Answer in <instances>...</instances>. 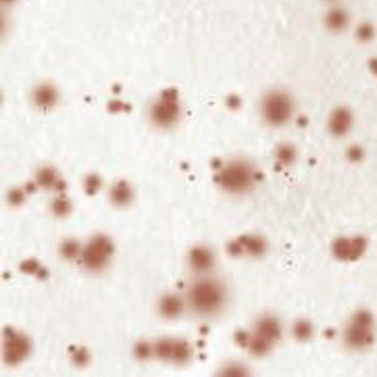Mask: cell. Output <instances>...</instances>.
Returning a JSON list of instances; mask_svg holds the SVG:
<instances>
[{
    "label": "cell",
    "mask_w": 377,
    "mask_h": 377,
    "mask_svg": "<svg viewBox=\"0 0 377 377\" xmlns=\"http://www.w3.org/2000/svg\"><path fill=\"white\" fill-rule=\"evenodd\" d=\"M148 117H150V121H153L155 127L169 129V127H173L180 121V117H182V105H180V100L169 103V100L159 98V100H155L153 105H150Z\"/></svg>",
    "instance_id": "cell-5"
},
{
    "label": "cell",
    "mask_w": 377,
    "mask_h": 377,
    "mask_svg": "<svg viewBox=\"0 0 377 377\" xmlns=\"http://www.w3.org/2000/svg\"><path fill=\"white\" fill-rule=\"evenodd\" d=\"M153 344H155V358L165 360V363H171L175 340H173V338H159V340H155Z\"/></svg>",
    "instance_id": "cell-21"
},
{
    "label": "cell",
    "mask_w": 377,
    "mask_h": 377,
    "mask_svg": "<svg viewBox=\"0 0 377 377\" xmlns=\"http://www.w3.org/2000/svg\"><path fill=\"white\" fill-rule=\"evenodd\" d=\"M296 159H298V153H296V148H294L292 144H279V146L275 148V161L281 163L283 167L294 165Z\"/></svg>",
    "instance_id": "cell-22"
},
{
    "label": "cell",
    "mask_w": 377,
    "mask_h": 377,
    "mask_svg": "<svg viewBox=\"0 0 377 377\" xmlns=\"http://www.w3.org/2000/svg\"><path fill=\"white\" fill-rule=\"evenodd\" d=\"M109 200H111V204L121 206V208H123V206H129L131 200H133V188H131V184L125 182V180L115 182V184L109 188Z\"/></svg>",
    "instance_id": "cell-13"
},
{
    "label": "cell",
    "mask_w": 377,
    "mask_h": 377,
    "mask_svg": "<svg viewBox=\"0 0 377 377\" xmlns=\"http://www.w3.org/2000/svg\"><path fill=\"white\" fill-rule=\"evenodd\" d=\"M223 165H225V161H221V159H213V161H211V167H213L215 171H221Z\"/></svg>",
    "instance_id": "cell-42"
},
{
    "label": "cell",
    "mask_w": 377,
    "mask_h": 377,
    "mask_svg": "<svg viewBox=\"0 0 377 377\" xmlns=\"http://www.w3.org/2000/svg\"><path fill=\"white\" fill-rule=\"evenodd\" d=\"M250 338H252V334H248V332H242V330H238V332L234 334V340H236V344H238V346H242V348H248V344H250Z\"/></svg>",
    "instance_id": "cell-38"
},
{
    "label": "cell",
    "mask_w": 377,
    "mask_h": 377,
    "mask_svg": "<svg viewBox=\"0 0 377 377\" xmlns=\"http://www.w3.org/2000/svg\"><path fill=\"white\" fill-rule=\"evenodd\" d=\"M261 117L271 127H283L294 119V98L286 90H271L261 100Z\"/></svg>",
    "instance_id": "cell-3"
},
{
    "label": "cell",
    "mask_w": 377,
    "mask_h": 377,
    "mask_svg": "<svg viewBox=\"0 0 377 377\" xmlns=\"http://www.w3.org/2000/svg\"><path fill=\"white\" fill-rule=\"evenodd\" d=\"M82 242L80 240H75V238H67L58 244V255L65 259V261H78L82 257Z\"/></svg>",
    "instance_id": "cell-16"
},
{
    "label": "cell",
    "mask_w": 377,
    "mask_h": 377,
    "mask_svg": "<svg viewBox=\"0 0 377 377\" xmlns=\"http://www.w3.org/2000/svg\"><path fill=\"white\" fill-rule=\"evenodd\" d=\"M325 3H338V0H325Z\"/></svg>",
    "instance_id": "cell-47"
},
{
    "label": "cell",
    "mask_w": 377,
    "mask_h": 377,
    "mask_svg": "<svg viewBox=\"0 0 377 377\" xmlns=\"http://www.w3.org/2000/svg\"><path fill=\"white\" fill-rule=\"evenodd\" d=\"M54 192H58V194H65V190H67V182L63 180V177H58V182L54 184V188H52Z\"/></svg>",
    "instance_id": "cell-41"
},
{
    "label": "cell",
    "mask_w": 377,
    "mask_h": 377,
    "mask_svg": "<svg viewBox=\"0 0 377 377\" xmlns=\"http://www.w3.org/2000/svg\"><path fill=\"white\" fill-rule=\"evenodd\" d=\"M3 3H5V5H11V3H15V0H3Z\"/></svg>",
    "instance_id": "cell-46"
},
{
    "label": "cell",
    "mask_w": 377,
    "mask_h": 377,
    "mask_svg": "<svg viewBox=\"0 0 377 377\" xmlns=\"http://www.w3.org/2000/svg\"><path fill=\"white\" fill-rule=\"evenodd\" d=\"M342 340L350 350H365L375 342V327H363L356 323H348V327L342 332Z\"/></svg>",
    "instance_id": "cell-6"
},
{
    "label": "cell",
    "mask_w": 377,
    "mask_h": 377,
    "mask_svg": "<svg viewBox=\"0 0 377 377\" xmlns=\"http://www.w3.org/2000/svg\"><path fill=\"white\" fill-rule=\"evenodd\" d=\"M373 38H375V25L369 23V21L358 23V28H356V40L358 42H371Z\"/></svg>",
    "instance_id": "cell-32"
},
{
    "label": "cell",
    "mask_w": 377,
    "mask_h": 377,
    "mask_svg": "<svg viewBox=\"0 0 377 377\" xmlns=\"http://www.w3.org/2000/svg\"><path fill=\"white\" fill-rule=\"evenodd\" d=\"M325 336H327V338H334V336H336V330H332V327L325 330Z\"/></svg>",
    "instance_id": "cell-45"
},
{
    "label": "cell",
    "mask_w": 377,
    "mask_h": 377,
    "mask_svg": "<svg viewBox=\"0 0 377 377\" xmlns=\"http://www.w3.org/2000/svg\"><path fill=\"white\" fill-rule=\"evenodd\" d=\"M192 354H194V348L190 346V342L186 340H175L173 344V356H171V363L173 365H188L192 360Z\"/></svg>",
    "instance_id": "cell-18"
},
{
    "label": "cell",
    "mask_w": 377,
    "mask_h": 377,
    "mask_svg": "<svg viewBox=\"0 0 377 377\" xmlns=\"http://www.w3.org/2000/svg\"><path fill=\"white\" fill-rule=\"evenodd\" d=\"M184 298L190 313L208 319L219 315L225 309V305H228V288H225L223 281L208 277L206 273L188 286Z\"/></svg>",
    "instance_id": "cell-1"
},
{
    "label": "cell",
    "mask_w": 377,
    "mask_h": 377,
    "mask_svg": "<svg viewBox=\"0 0 377 377\" xmlns=\"http://www.w3.org/2000/svg\"><path fill=\"white\" fill-rule=\"evenodd\" d=\"M71 350V363L73 367H78V369H86L92 360V354L86 346H73L69 348Z\"/></svg>",
    "instance_id": "cell-25"
},
{
    "label": "cell",
    "mask_w": 377,
    "mask_h": 377,
    "mask_svg": "<svg viewBox=\"0 0 377 377\" xmlns=\"http://www.w3.org/2000/svg\"><path fill=\"white\" fill-rule=\"evenodd\" d=\"M32 100H34V105H36L38 109L48 111V109H52V107L58 103V90H56L52 84H40V86H36V90H34Z\"/></svg>",
    "instance_id": "cell-12"
},
{
    "label": "cell",
    "mask_w": 377,
    "mask_h": 377,
    "mask_svg": "<svg viewBox=\"0 0 377 377\" xmlns=\"http://www.w3.org/2000/svg\"><path fill=\"white\" fill-rule=\"evenodd\" d=\"M80 261H82V267H84L86 271L100 273V271H105V269L109 267L111 257H109L107 252H103L98 246H94L92 242H88V244L84 246V250H82Z\"/></svg>",
    "instance_id": "cell-9"
},
{
    "label": "cell",
    "mask_w": 377,
    "mask_h": 377,
    "mask_svg": "<svg viewBox=\"0 0 377 377\" xmlns=\"http://www.w3.org/2000/svg\"><path fill=\"white\" fill-rule=\"evenodd\" d=\"M215 182L219 184L223 192L240 196L250 192L257 186V169L246 159H232L223 165L221 171H217Z\"/></svg>",
    "instance_id": "cell-2"
},
{
    "label": "cell",
    "mask_w": 377,
    "mask_h": 377,
    "mask_svg": "<svg viewBox=\"0 0 377 377\" xmlns=\"http://www.w3.org/2000/svg\"><path fill=\"white\" fill-rule=\"evenodd\" d=\"M273 340H269V338H265V336H259V334H252V338H250V344H248V352L252 354V356H267L271 350H273Z\"/></svg>",
    "instance_id": "cell-17"
},
{
    "label": "cell",
    "mask_w": 377,
    "mask_h": 377,
    "mask_svg": "<svg viewBox=\"0 0 377 377\" xmlns=\"http://www.w3.org/2000/svg\"><path fill=\"white\" fill-rule=\"evenodd\" d=\"M250 371L246 369V365L242 363H230V365H223V369L219 371V375H236V377H242V375H248Z\"/></svg>",
    "instance_id": "cell-33"
},
{
    "label": "cell",
    "mask_w": 377,
    "mask_h": 377,
    "mask_svg": "<svg viewBox=\"0 0 377 377\" xmlns=\"http://www.w3.org/2000/svg\"><path fill=\"white\" fill-rule=\"evenodd\" d=\"M313 334H315V327H313V323L309 321V319H296L294 323H292V336L298 340V342H309L311 338H313Z\"/></svg>",
    "instance_id": "cell-19"
},
{
    "label": "cell",
    "mask_w": 377,
    "mask_h": 377,
    "mask_svg": "<svg viewBox=\"0 0 377 377\" xmlns=\"http://www.w3.org/2000/svg\"><path fill=\"white\" fill-rule=\"evenodd\" d=\"M348 25H350V15H348L346 9L334 7V9L327 11V15H325V28L330 32H344Z\"/></svg>",
    "instance_id": "cell-15"
},
{
    "label": "cell",
    "mask_w": 377,
    "mask_h": 377,
    "mask_svg": "<svg viewBox=\"0 0 377 377\" xmlns=\"http://www.w3.org/2000/svg\"><path fill=\"white\" fill-rule=\"evenodd\" d=\"M225 107L232 109V111H236V109L242 107V98H240L238 94H230L228 98H225Z\"/></svg>",
    "instance_id": "cell-39"
},
{
    "label": "cell",
    "mask_w": 377,
    "mask_h": 377,
    "mask_svg": "<svg viewBox=\"0 0 377 377\" xmlns=\"http://www.w3.org/2000/svg\"><path fill=\"white\" fill-rule=\"evenodd\" d=\"M238 240L242 242V246H244V250H246V255L248 257H252V259H259V257H265L267 255V240L263 238V236H250V234H242V236H238Z\"/></svg>",
    "instance_id": "cell-14"
},
{
    "label": "cell",
    "mask_w": 377,
    "mask_h": 377,
    "mask_svg": "<svg viewBox=\"0 0 377 377\" xmlns=\"http://www.w3.org/2000/svg\"><path fill=\"white\" fill-rule=\"evenodd\" d=\"M369 69H371V73L377 78V58H371V61H369Z\"/></svg>",
    "instance_id": "cell-43"
},
{
    "label": "cell",
    "mask_w": 377,
    "mask_h": 377,
    "mask_svg": "<svg viewBox=\"0 0 377 377\" xmlns=\"http://www.w3.org/2000/svg\"><path fill=\"white\" fill-rule=\"evenodd\" d=\"M103 188H105V180H103L100 173H88L84 177V192L88 196H96Z\"/></svg>",
    "instance_id": "cell-26"
},
{
    "label": "cell",
    "mask_w": 377,
    "mask_h": 377,
    "mask_svg": "<svg viewBox=\"0 0 377 377\" xmlns=\"http://www.w3.org/2000/svg\"><path fill=\"white\" fill-rule=\"evenodd\" d=\"M350 248H352V238L340 236L332 244V255L338 261H350Z\"/></svg>",
    "instance_id": "cell-24"
},
{
    "label": "cell",
    "mask_w": 377,
    "mask_h": 377,
    "mask_svg": "<svg viewBox=\"0 0 377 377\" xmlns=\"http://www.w3.org/2000/svg\"><path fill=\"white\" fill-rule=\"evenodd\" d=\"M28 190L25 188H11L9 192H7V202L11 204V206H19V204H23L25 200H28Z\"/></svg>",
    "instance_id": "cell-30"
},
{
    "label": "cell",
    "mask_w": 377,
    "mask_h": 377,
    "mask_svg": "<svg viewBox=\"0 0 377 377\" xmlns=\"http://www.w3.org/2000/svg\"><path fill=\"white\" fill-rule=\"evenodd\" d=\"M133 356L138 360H148V358H153L155 356V344L153 342H146V340H140L133 344Z\"/></svg>",
    "instance_id": "cell-27"
},
{
    "label": "cell",
    "mask_w": 377,
    "mask_h": 377,
    "mask_svg": "<svg viewBox=\"0 0 377 377\" xmlns=\"http://www.w3.org/2000/svg\"><path fill=\"white\" fill-rule=\"evenodd\" d=\"M159 98L169 100V103H175V100H180V92H177L175 88H165V90L161 92V96H159Z\"/></svg>",
    "instance_id": "cell-40"
},
{
    "label": "cell",
    "mask_w": 377,
    "mask_h": 377,
    "mask_svg": "<svg viewBox=\"0 0 377 377\" xmlns=\"http://www.w3.org/2000/svg\"><path fill=\"white\" fill-rule=\"evenodd\" d=\"M88 242H92L94 246H98L103 252H107L109 257H113V252H115V244H113V240L109 238V236H105V234H96V236H92Z\"/></svg>",
    "instance_id": "cell-29"
},
{
    "label": "cell",
    "mask_w": 377,
    "mask_h": 377,
    "mask_svg": "<svg viewBox=\"0 0 377 377\" xmlns=\"http://www.w3.org/2000/svg\"><path fill=\"white\" fill-rule=\"evenodd\" d=\"M346 159L350 161V163H360L363 159H365V150H363V146H348V150H346Z\"/></svg>",
    "instance_id": "cell-37"
},
{
    "label": "cell",
    "mask_w": 377,
    "mask_h": 377,
    "mask_svg": "<svg viewBox=\"0 0 377 377\" xmlns=\"http://www.w3.org/2000/svg\"><path fill=\"white\" fill-rule=\"evenodd\" d=\"M352 323H356V325H363V327H375V317H373V313L369 311V309H358L354 315H352V319H350Z\"/></svg>",
    "instance_id": "cell-28"
},
{
    "label": "cell",
    "mask_w": 377,
    "mask_h": 377,
    "mask_svg": "<svg viewBox=\"0 0 377 377\" xmlns=\"http://www.w3.org/2000/svg\"><path fill=\"white\" fill-rule=\"evenodd\" d=\"M225 250H228V255L230 257H242V255H246V250H244V246H242V242L236 238V240H230V242H225Z\"/></svg>",
    "instance_id": "cell-36"
},
{
    "label": "cell",
    "mask_w": 377,
    "mask_h": 377,
    "mask_svg": "<svg viewBox=\"0 0 377 377\" xmlns=\"http://www.w3.org/2000/svg\"><path fill=\"white\" fill-rule=\"evenodd\" d=\"M367 252V238L365 236H354L352 238V248H350V261H358Z\"/></svg>",
    "instance_id": "cell-31"
},
{
    "label": "cell",
    "mask_w": 377,
    "mask_h": 377,
    "mask_svg": "<svg viewBox=\"0 0 377 377\" xmlns=\"http://www.w3.org/2000/svg\"><path fill=\"white\" fill-rule=\"evenodd\" d=\"M255 334L259 336H265L273 342H279L281 336H283V327H281V321L273 315H263L255 321Z\"/></svg>",
    "instance_id": "cell-11"
},
{
    "label": "cell",
    "mask_w": 377,
    "mask_h": 377,
    "mask_svg": "<svg viewBox=\"0 0 377 377\" xmlns=\"http://www.w3.org/2000/svg\"><path fill=\"white\" fill-rule=\"evenodd\" d=\"M50 211H52V215H54V217L65 219V217H69V215H71V211H73V202H71V198H69V196L58 194V196L50 202Z\"/></svg>",
    "instance_id": "cell-23"
},
{
    "label": "cell",
    "mask_w": 377,
    "mask_h": 377,
    "mask_svg": "<svg viewBox=\"0 0 377 377\" xmlns=\"http://www.w3.org/2000/svg\"><path fill=\"white\" fill-rule=\"evenodd\" d=\"M32 352V340L13 330V327H7L5 330V363L9 367H19Z\"/></svg>",
    "instance_id": "cell-4"
},
{
    "label": "cell",
    "mask_w": 377,
    "mask_h": 377,
    "mask_svg": "<svg viewBox=\"0 0 377 377\" xmlns=\"http://www.w3.org/2000/svg\"><path fill=\"white\" fill-rule=\"evenodd\" d=\"M36 277H38V279H42V281H44V279H48V271H46V269H44V267H42V269H40V271H38V273H36Z\"/></svg>",
    "instance_id": "cell-44"
},
{
    "label": "cell",
    "mask_w": 377,
    "mask_h": 377,
    "mask_svg": "<svg viewBox=\"0 0 377 377\" xmlns=\"http://www.w3.org/2000/svg\"><path fill=\"white\" fill-rule=\"evenodd\" d=\"M188 265L194 273L206 275L215 267V252L208 246H194L188 252Z\"/></svg>",
    "instance_id": "cell-8"
},
{
    "label": "cell",
    "mask_w": 377,
    "mask_h": 377,
    "mask_svg": "<svg viewBox=\"0 0 377 377\" xmlns=\"http://www.w3.org/2000/svg\"><path fill=\"white\" fill-rule=\"evenodd\" d=\"M107 111H109V113H113V115H119V113H129V111H131V105H127L125 100H117V98H113V100H109V105H107Z\"/></svg>",
    "instance_id": "cell-35"
},
{
    "label": "cell",
    "mask_w": 377,
    "mask_h": 377,
    "mask_svg": "<svg viewBox=\"0 0 377 377\" xmlns=\"http://www.w3.org/2000/svg\"><path fill=\"white\" fill-rule=\"evenodd\" d=\"M40 269H42V263H40L38 259H25V261H21V265H19V271L25 273V275H36Z\"/></svg>",
    "instance_id": "cell-34"
},
{
    "label": "cell",
    "mask_w": 377,
    "mask_h": 377,
    "mask_svg": "<svg viewBox=\"0 0 377 377\" xmlns=\"http://www.w3.org/2000/svg\"><path fill=\"white\" fill-rule=\"evenodd\" d=\"M159 315L165 317V319H177L182 317L186 311H188V305H186V298L177 296V294H165L159 298Z\"/></svg>",
    "instance_id": "cell-10"
},
{
    "label": "cell",
    "mask_w": 377,
    "mask_h": 377,
    "mask_svg": "<svg viewBox=\"0 0 377 377\" xmlns=\"http://www.w3.org/2000/svg\"><path fill=\"white\" fill-rule=\"evenodd\" d=\"M354 125V115L348 107H338L334 109V113L330 115L327 119V131L334 136V138H344L348 136V131L352 129Z\"/></svg>",
    "instance_id": "cell-7"
},
{
    "label": "cell",
    "mask_w": 377,
    "mask_h": 377,
    "mask_svg": "<svg viewBox=\"0 0 377 377\" xmlns=\"http://www.w3.org/2000/svg\"><path fill=\"white\" fill-rule=\"evenodd\" d=\"M58 171L54 169V167H50V165H46V167H40L38 171H36V182H38V186L42 188V190H52L54 188V184L58 182Z\"/></svg>",
    "instance_id": "cell-20"
}]
</instances>
